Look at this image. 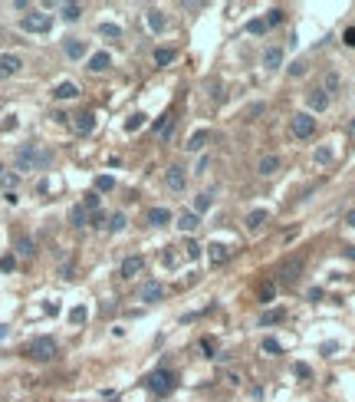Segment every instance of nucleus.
Masks as SVG:
<instances>
[{
  "label": "nucleus",
  "mask_w": 355,
  "mask_h": 402,
  "mask_svg": "<svg viewBox=\"0 0 355 402\" xmlns=\"http://www.w3.org/2000/svg\"><path fill=\"white\" fill-rule=\"evenodd\" d=\"M92 129H95V116L92 112H79L76 116V132L79 135H89Z\"/></svg>",
  "instance_id": "14"
},
{
  "label": "nucleus",
  "mask_w": 355,
  "mask_h": 402,
  "mask_svg": "<svg viewBox=\"0 0 355 402\" xmlns=\"http://www.w3.org/2000/svg\"><path fill=\"white\" fill-rule=\"evenodd\" d=\"M207 251H211V264H214V267H220V264H224V261H227V254H231V251H227L224 244H211V247H207Z\"/></svg>",
  "instance_id": "23"
},
{
  "label": "nucleus",
  "mask_w": 355,
  "mask_h": 402,
  "mask_svg": "<svg viewBox=\"0 0 355 402\" xmlns=\"http://www.w3.org/2000/svg\"><path fill=\"white\" fill-rule=\"evenodd\" d=\"M62 50H66L69 60H82V56H86V43H82V40H66Z\"/></svg>",
  "instance_id": "15"
},
{
  "label": "nucleus",
  "mask_w": 355,
  "mask_h": 402,
  "mask_svg": "<svg viewBox=\"0 0 355 402\" xmlns=\"http://www.w3.org/2000/svg\"><path fill=\"white\" fill-rule=\"evenodd\" d=\"M263 66L267 69H280L283 66V50L280 46H267V50H263Z\"/></svg>",
  "instance_id": "12"
},
{
  "label": "nucleus",
  "mask_w": 355,
  "mask_h": 402,
  "mask_svg": "<svg viewBox=\"0 0 355 402\" xmlns=\"http://www.w3.org/2000/svg\"><path fill=\"white\" fill-rule=\"evenodd\" d=\"M352 132H355V119H352Z\"/></svg>",
  "instance_id": "51"
},
{
  "label": "nucleus",
  "mask_w": 355,
  "mask_h": 402,
  "mask_svg": "<svg viewBox=\"0 0 355 402\" xmlns=\"http://www.w3.org/2000/svg\"><path fill=\"white\" fill-rule=\"evenodd\" d=\"M89 221H92L95 227H102V224H106V214H102V211H92V218H89Z\"/></svg>",
  "instance_id": "45"
},
{
  "label": "nucleus",
  "mask_w": 355,
  "mask_h": 402,
  "mask_svg": "<svg viewBox=\"0 0 355 402\" xmlns=\"http://www.w3.org/2000/svg\"><path fill=\"white\" fill-rule=\"evenodd\" d=\"M17 251L23 254V257H30V254L37 251V247H33V241H30V238H20V241H17Z\"/></svg>",
  "instance_id": "33"
},
{
  "label": "nucleus",
  "mask_w": 355,
  "mask_h": 402,
  "mask_svg": "<svg viewBox=\"0 0 355 402\" xmlns=\"http://www.w3.org/2000/svg\"><path fill=\"white\" fill-rule=\"evenodd\" d=\"M86 307H73V310H69V320H73V323H82V320H86Z\"/></svg>",
  "instance_id": "38"
},
{
  "label": "nucleus",
  "mask_w": 355,
  "mask_h": 402,
  "mask_svg": "<svg viewBox=\"0 0 355 402\" xmlns=\"http://www.w3.org/2000/svg\"><path fill=\"white\" fill-rule=\"evenodd\" d=\"M283 317H286V310L276 307V310H263L260 313V327H273V323H280Z\"/></svg>",
  "instance_id": "19"
},
{
  "label": "nucleus",
  "mask_w": 355,
  "mask_h": 402,
  "mask_svg": "<svg viewBox=\"0 0 355 402\" xmlns=\"http://www.w3.org/2000/svg\"><path fill=\"white\" fill-rule=\"evenodd\" d=\"M316 162H319V165H329V162H332V149H329V145L316 149Z\"/></svg>",
  "instance_id": "35"
},
{
  "label": "nucleus",
  "mask_w": 355,
  "mask_h": 402,
  "mask_svg": "<svg viewBox=\"0 0 355 402\" xmlns=\"http://www.w3.org/2000/svg\"><path fill=\"white\" fill-rule=\"evenodd\" d=\"M99 33H102V37H109V40H118V37H122V26H115V23H99Z\"/></svg>",
  "instance_id": "28"
},
{
  "label": "nucleus",
  "mask_w": 355,
  "mask_h": 402,
  "mask_svg": "<svg viewBox=\"0 0 355 402\" xmlns=\"http://www.w3.org/2000/svg\"><path fill=\"white\" fill-rule=\"evenodd\" d=\"M345 254H349V257L355 261V247H345Z\"/></svg>",
  "instance_id": "49"
},
{
  "label": "nucleus",
  "mask_w": 355,
  "mask_h": 402,
  "mask_svg": "<svg viewBox=\"0 0 355 402\" xmlns=\"http://www.w3.org/2000/svg\"><path fill=\"white\" fill-rule=\"evenodd\" d=\"M306 102H309L312 112H326V109H329V93H326V89H312V93L306 96Z\"/></svg>",
  "instance_id": "9"
},
{
  "label": "nucleus",
  "mask_w": 355,
  "mask_h": 402,
  "mask_svg": "<svg viewBox=\"0 0 355 402\" xmlns=\"http://www.w3.org/2000/svg\"><path fill=\"white\" fill-rule=\"evenodd\" d=\"M86 221H89V211L82 205H76L73 211H69V224H73V227H86Z\"/></svg>",
  "instance_id": "21"
},
{
  "label": "nucleus",
  "mask_w": 355,
  "mask_h": 402,
  "mask_svg": "<svg viewBox=\"0 0 355 402\" xmlns=\"http://www.w3.org/2000/svg\"><path fill=\"white\" fill-rule=\"evenodd\" d=\"M267 30V20H250L247 23V33H263Z\"/></svg>",
  "instance_id": "39"
},
{
  "label": "nucleus",
  "mask_w": 355,
  "mask_h": 402,
  "mask_svg": "<svg viewBox=\"0 0 355 402\" xmlns=\"http://www.w3.org/2000/svg\"><path fill=\"white\" fill-rule=\"evenodd\" d=\"M207 138H211V132H207V129H201V132H194L191 138H187V145H184V149H187V152H198L201 145L207 142Z\"/></svg>",
  "instance_id": "24"
},
{
  "label": "nucleus",
  "mask_w": 355,
  "mask_h": 402,
  "mask_svg": "<svg viewBox=\"0 0 355 402\" xmlns=\"http://www.w3.org/2000/svg\"><path fill=\"white\" fill-rule=\"evenodd\" d=\"M168 188L171 191H184V168H168Z\"/></svg>",
  "instance_id": "18"
},
{
  "label": "nucleus",
  "mask_w": 355,
  "mask_h": 402,
  "mask_svg": "<svg viewBox=\"0 0 355 402\" xmlns=\"http://www.w3.org/2000/svg\"><path fill=\"white\" fill-rule=\"evenodd\" d=\"M0 270H13V257H0Z\"/></svg>",
  "instance_id": "47"
},
{
  "label": "nucleus",
  "mask_w": 355,
  "mask_h": 402,
  "mask_svg": "<svg viewBox=\"0 0 355 402\" xmlns=\"http://www.w3.org/2000/svg\"><path fill=\"white\" fill-rule=\"evenodd\" d=\"M145 20H148V26L155 33H165V26H168V20H165L162 10H148V13H145Z\"/></svg>",
  "instance_id": "17"
},
{
  "label": "nucleus",
  "mask_w": 355,
  "mask_h": 402,
  "mask_svg": "<svg viewBox=\"0 0 355 402\" xmlns=\"http://www.w3.org/2000/svg\"><path fill=\"white\" fill-rule=\"evenodd\" d=\"M326 89H339V76H336V73L326 76Z\"/></svg>",
  "instance_id": "44"
},
{
  "label": "nucleus",
  "mask_w": 355,
  "mask_h": 402,
  "mask_svg": "<svg viewBox=\"0 0 355 402\" xmlns=\"http://www.w3.org/2000/svg\"><path fill=\"white\" fill-rule=\"evenodd\" d=\"M280 23H283V10H280V7H273V10L267 13V26H280Z\"/></svg>",
  "instance_id": "34"
},
{
  "label": "nucleus",
  "mask_w": 355,
  "mask_h": 402,
  "mask_svg": "<svg viewBox=\"0 0 355 402\" xmlns=\"http://www.w3.org/2000/svg\"><path fill=\"white\" fill-rule=\"evenodd\" d=\"M345 224H349V227H355V211H349V214H345Z\"/></svg>",
  "instance_id": "48"
},
{
  "label": "nucleus",
  "mask_w": 355,
  "mask_h": 402,
  "mask_svg": "<svg viewBox=\"0 0 355 402\" xmlns=\"http://www.w3.org/2000/svg\"><path fill=\"white\" fill-rule=\"evenodd\" d=\"M162 297H165V283H158V280H148L138 287V300L142 303H158Z\"/></svg>",
  "instance_id": "6"
},
{
  "label": "nucleus",
  "mask_w": 355,
  "mask_h": 402,
  "mask_svg": "<svg viewBox=\"0 0 355 402\" xmlns=\"http://www.w3.org/2000/svg\"><path fill=\"white\" fill-rule=\"evenodd\" d=\"M289 129H293L296 138H309L312 132H316V119H312L309 112H296L293 122H289Z\"/></svg>",
  "instance_id": "5"
},
{
  "label": "nucleus",
  "mask_w": 355,
  "mask_h": 402,
  "mask_svg": "<svg viewBox=\"0 0 355 402\" xmlns=\"http://www.w3.org/2000/svg\"><path fill=\"white\" fill-rule=\"evenodd\" d=\"M267 218H270V214L263 211V208H256V211H250V214H247V221H243V224H247V231H260Z\"/></svg>",
  "instance_id": "16"
},
{
  "label": "nucleus",
  "mask_w": 355,
  "mask_h": 402,
  "mask_svg": "<svg viewBox=\"0 0 355 402\" xmlns=\"http://www.w3.org/2000/svg\"><path fill=\"white\" fill-rule=\"evenodd\" d=\"M342 43L345 46H355V26H349V30L342 33Z\"/></svg>",
  "instance_id": "42"
},
{
  "label": "nucleus",
  "mask_w": 355,
  "mask_h": 402,
  "mask_svg": "<svg viewBox=\"0 0 355 402\" xmlns=\"http://www.w3.org/2000/svg\"><path fill=\"white\" fill-rule=\"evenodd\" d=\"M273 294H276V287H273V283H263V287H260V300H263V303H270V300H273Z\"/></svg>",
  "instance_id": "36"
},
{
  "label": "nucleus",
  "mask_w": 355,
  "mask_h": 402,
  "mask_svg": "<svg viewBox=\"0 0 355 402\" xmlns=\"http://www.w3.org/2000/svg\"><path fill=\"white\" fill-rule=\"evenodd\" d=\"M145 119H148V116H145V112H135V116H128V122H125V129H128V132H135V129H142V126H145Z\"/></svg>",
  "instance_id": "29"
},
{
  "label": "nucleus",
  "mask_w": 355,
  "mask_h": 402,
  "mask_svg": "<svg viewBox=\"0 0 355 402\" xmlns=\"http://www.w3.org/2000/svg\"><path fill=\"white\" fill-rule=\"evenodd\" d=\"M26 356L37 359V363H50V359L56 356V339L53 336H37L30 346H26Z\"/></svg>",
  "instance_id": "3"
},
{
  "label": "nucleus",
  "mask_w": 355,
  "mask_h": 402,
  "mask_svg": "<svg viewBox=\"0 0 355 402\" xmlns=\"http://www.w3.org/2000/svg\"><path fill=\"white\" fill-rule=\"evenodd\" d=\"M145 386H148V392H155V396H168V392H175L178 376L171 369H155V372H148Z\"/></svg>",
  "instance_id": "2"
},
{
  "label": "nucleus",
  "mask_w": 355,
  "mask_h": 402,
  "mask_svg": "<svg viewBox=\"0 0 355 402\" xmlns=\"http://www.w3.org/2000/svg\"><path fill=\"white\" fill-rule=\"evenodd\" d=\"M20 26H23L26 33H50L53 30V17H50V13H37V10H33V13H26V17H23V23H20Z\"/></svg>",
  "instance_id": "4"
},
{
  "label": "nucleus",
  "mask_w": 355,
  "mask_h": 402,
  "mask_svg": "<svg viewBox=\"0 0 355 402\" xmlns=\"http://www.w3.org/2000/svg\"><path fill=\"white\" fill-rule=\"evenodd\" d=\"M263 350H267V353H283V346H280V339L267 336V339H263Z\"/></svg>",
  "instance_id": "37"
},
{
  "label": "nucleus",
  "mask_w": 355,
  "mask_h": 402,
  "mask_svg": "<svg viewBox=\"0 0 355 402\" xmlns=\"http://www.w3.org/2000/svg\"><path fill=\"white\" fill-rule=\"evenodd\" d=\"M148 224H151V227L171 224V211H168V208H148Z\"/></svg>",
  "instance_id": "10"
},
{
  "label": "nucleus",
  "mask_w": 355,
  "mask_h": 402,
  "mask_svg": "<svg viewBox=\"0 0 355 402\" xmlns=\"http://www.w3.org/2000/svg\"><path fill=\"white\" fill-rule=\"evenodd\" d=\"M20 66H23V60H20L17 53H0V79H10V76H17Z\"/></svg>",
  "instance_id": "8"
},
{
  "label": "nucleus",
  "mask_w": 355,
  "mask_h": 402,
  "mask_svg": "<svg viewBox=\"0 0 355 402\" xmlns=\"http://www.w3.org/2000/svg\"><path fill=\"white\" fill-rule=\"evenodd\" d=\"M198 224H201V218H198L194 211H184V214L178 218V227H181V231H194Z\"/></svg>",
  "instance_id": "22"
},
{
  "label": "nucleus",
  "mask_w": 355,
  "mask_h": 402,
  "mask_svg": "<svg viewBox=\"0 0 355 402\" xmlns=\"http://www.w3.org/2000/svg\"><path fill=\"white\" fill-rule=\"evenodd\" d=\"M204 211H211V195H198V198H194V214L201 218Z\"/></svg>",
  "instance_id": "27"
},
{
  "label": "nucleus",
  "mask_w": 355,
  "mask_h": 402,
  "mask_svg": "<svg viewBox=\"0 0 355 402\" xmlns=\"http://www.w3.org/2000/svg\"><path fill=\"white\" fill-rule=\"evenodd\" d=\"M115 188V178L112 175H99L95 178V191H112Z\"/></svg>",
  "instance_id": "30"
},
{
  "label": "nucleus",
  "mask_w": 355,
  "mask_h": 402,
  "mask_svg": "<svg viewBox=\"0 0 355 402\" xmlns=\"http://www.w3.org/2000/svg\"><path fill=\"white\" fill-rule=\"evenodd\" d=\"M109 66H112V56H109L106 50H99V53L89 56V69H92V73H106Z\"/></svg>",
  "instance_id": "11"
},
{
  "label": "nucleus",
  "mask_w": 355,
  "mask_h": 402,
  "mask_svg": "<svg viewBox=\"0 0 355 402\" xmlns=\"http://www.w3.org/2000/svg\"><path fill=\"white\" fill-rule=\"evenodd\" d=\"M256 171H260V175H276V171H280V155H263L260 165H256Z\"/></svg>",
  "instance_id": "13"
},
{
  "label": "nucleus",
  "mask_w": 355,
  "mask_h": 402,
  "mask_svg": "<svg viewBox=\"0 0 355 402\" xmlns=\"http://www.w3.org/2000/svg\"><path fill=\"white\" fill-rule=\"evenodd\" d=\"M171 60H175V50H171V46H158L155 50V63L158 66H168Z\"/></svg>",
  "instance_id": "26"
},
{
  "label": "nucleus",
  "mask_w": 355,
  "mask_h": 402,
  "mask_svg": "<svg viewBox=\"0 0 355 402\" xmlns=\"http://www.w3.org/2000/svg\"><path fill=\"white\" fill-rule=\"evenodd\" d=\"M201 350H204V353H207V356H211V359H214V339H201Z\"/></svg>",
  "instance_id": "43"
},
{
  "label": "nucleus",
  "mask_w": 355,
  "mask_h": 402,
  "mask_svg": "<svg viewBox=\"0 0 355 402\" xmlns=\"http://www.w3.org/2000/svg\"><path fill=\"white\" fill-rule=\"evenodd\" d=\"M79 17H82V7H79V4H62V20L76 23Z\"/></svg>",
  "instance_id": "25"
},
{
  "label": "nucleus",
  "mask_w": 355,
  "mask_h": 402,
  "mask_svg": "<svg viewBox=\"0 0 355 402\" xmlns=\"http://www.w3.org/2000/svg\"><path fill=\"white\" fill-rule=\"evenodd\" d=\"M142 267H145V257H142V254H132V257L122 261V267H118V277H122V280H132V277L142 274Z\"/></svg>",
  "instance_id": "7"
},
{
  "label": "nucleus",
  "mask_w": 355,
  "mask_h": 402,
  "mask_svg": "<svg viewBox=\"0 0 355 402\" xmlns=\"http://www.w3.org/2000/svg\"><path fill=\"white\" fill-rule=\"evenodd\" d=\"M293 372H296L299 379H309V376H312V369H309L306 363H296V366H293Z\"/></svg>",
  "instance_id": "40"
},
{
  "label": "nucleus",
  "mask_w": 355,
  "mask_h": 402,
  "mask_svg": "<svg viewBox=\"0 0 355 402\" xmlns=\"http://www.w3.org/2000/svg\"><path fill=\"white\" fill-rule=\"evenodd\" d=\"M7 336V327H0V339H4Z\"/></svg>",
  "instance_id": "50"
},
{
  "label": "nucleus",
  "mask_w": 355,
  "mask_h": 402,
  "mask_svg": "<svg viewBox=\"0 0 355 402\" xmlns=\"http://www.w3.org/2000/svg\"><path fill=\"white\" fill-rule=\"evenodd\" d=\"M82 208H86V211H99V191H89V195L82 198Z\"/></svg>",
  "instance_id": "32"
},
{
  "label": "nucleus",
  "mask_w": 355,
  "mask_h": 402,
  "mask_svg": "<svg viewBox=\"0 0 355 402\" xmlns=\"http://www.w3.org/2000/svg\"><path fill=\"white\" fill-rule=\"evenodd\" d=\"M0 171H4V168H0Z\"/></svg>",
  "instance_id": "52"
},
{
  "label": "nucleus",
  "mask_w": 355,
  "mask_h": 402,
  "mask_svg": "<svg viewBox=\"0 0 355 402\" xmlns=\"http://www.w3.org/2000/svg\"><path fill=\"white\" fill-rule=\"evenodd\" d=\"M187 257H191V261H198V257H201V244H194V241H187Z\"/></svg>",
  "instance_id": "41"
},
{
  "label": "nucleus",
  "mask_w": 355,
  "mask_h": 402,
  "mask_svg": "<svg viewBox=\"0 0 355 402\" xmlns=\"http://www.w3.org/2000/svg\"><path fill=\"white\" fill-rule=\"evenodd\" d=\"M53 162V152L50 149H40V145H23L17 152V168L20 171H33V168H46Z\"/></svg>",
  "instance_id": "1"
},
{
  "label": "nucleus",
  "mask_w": 355,
  "mask_h": 402,
  "mask_svg": "<svg viewBox=\"0 0 355 402\" xmlns=\"http://www.w3.org/2000/svg\"><path fill=\"white\" fill-rule=\"evenodd\" d=\"M53 96H56V99H76V96H79V86H76V82H59V86L53 89Z\"/></svg>",
  "instance_id": "20"
},
{
  "label": "nucleus",
  "mask_w": 355,
  "mask_h": 402,
  "mask_svg": "<svg viewBox=\"0 0 355 402\" xmlns=\"http://www.w3.org/2000/svg\"><path fill=\"white\" fill-rule=\"evenodd\" d=\"M289 73H293V76H303V73H306V63H303V60H299V63H293V66H289Z\"/></svg>",
  "instance_id": "46"
},
{
  "label": "nucleus",
  "mask_w": 355,
  "mask_h": 402,
  "mask_svg": "<svg viewBox=\"0 0 355 402\" xmlns=\"http://www.w3.org/2000/svg\"><path fill=\"white\" fill-rule=\"evenodd\" d=\"M125 224H128V221H125V214H122V211H115L112 218H109V224H106V227H109V231H122Z\"/></svg>",
  "instance_id": "31"
}]
</instances>
